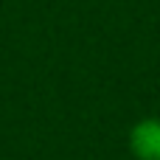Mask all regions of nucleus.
<instances>
[{
    "mask_svg": "<svg viewBox=\"0 0 160 160\" xmlns=\"http://www.w3.org/2000/svg\"><path fill=\"white\" fill-rule=\"evenodd\" d=\"M129 152L135 160H160V118H141L132 124Z\"/></svg>",
    "mask_w": 160,
    "mask_h": 160,
    "instance_id": "obj_1",
    "label": "nucleus"
}]
</instances>
